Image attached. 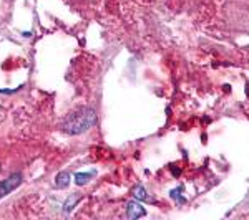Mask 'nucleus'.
<instances>
[{
	"label": "nucleus",
	"instance_id": "f257e3e1",
	"mask_svg": "<svg viewBox=\"0 0 249 220\" xmlns=\"http://www.w3.org/2000/svg\"><path fill=\"white\" fill-rule=\"evenodd\" d=\"M96 125V113L95 110L88 106H82L78 110H75L73 113H70L63 119L62 123V131L67 134L77 136L88 131L90 127H93Z\"/></svg>",
	"mask_w": 249,
	"mask_h": 220
},
{
	"label": "nucleus",
	"instance_id": "f03ea898",
	"mask_svg": "<svg viewBox=\"0 0 249 220\" xmlns=\"http://www.w3.org/2000/svg\"><path fill=\"white\" fill-rule=\"evenodd\" d=\"M22 181H23V175L20 173H15L9 175L7 179H3V181L0 182V199L5 197L7 194H10L12 190L17 189L20 184H22Z\"/></svg>",
	"mask_w": 249,
	"mask_h": 220
},
{
	"label": "nucleus",
	"instance_id": "7ed1b4c3",
	"mask_svg": "<svg viewBox=\"0 0 249 220\" xmlns=\"http://www.w3.org/2000/svg\"><path fill=\"white\" fill-rule=\"evenodd\" d=\"M126 214L130 219H140V217H143V215H146V210H144L140 204L128 202L126 204Z\"/></svg>",
	"mask_w": 249,
	"mask_h": 220
},
{
	"label": "nucleus",
	"instance_id": "20e7f679",
	"mask_svg": "<svg viewBox=\"0 0 249 220\" xmlns=\"http://www.w3.org/2000/svg\"><path fill=\"white\" fill-rule=\"evenodd\" d=\"M80 199H82V197H80L78 194H70V195H68V199L65 201V204H63V207H65L63 210H65L67 214H70V212L73 210L75 207H77V204L80 202Z\"/></svg>",
	"mask_w": 249,
	"mask_h": 220
},
{
	"label": "nucleus",
	"instance_id": "39448f33",
	"mask_svg": "<svg viewBox=\"0 0 249 220\" xmlns=\"http://www.w3.org/2000/svg\"><path fill=\"white\" fill-rule=\"evenodd\" d=\"M68 184H70V174L67 173H60L57 177H55V187L57 189H67Z\"/></svg>",
	"mask_w": 249,
	"mask_h": 220
},
{
	"label": "nucleus",
	"instance_id": "423d86ee",
	"mask_svg": "<svg viewBox=\"0 0 249 220\" xmlns=\"http://www.w3.org/2000/svg\"><path fill=\"white\" fill-rule=\"evenodd\" d=\"M131 194H133V197L136 201H150V197H148V194H146V189H144L143 186H135L133 189H131Z\"/></svg>",
	"mask_w": 249,
	"mask_h": 220
},
{
	"label": "nucleus",
	"instance_id": "0eeeda50",
	"mask_svg": "<svg viewBox=\"0 0 249 220\" xmlns=\"http://www.w3.org/2000/svg\"><path fill=\"white\" fill-rule=\"evenodd\" d=\"M93 175H95V171L93 173H77L75 174V184H77V186H85Z\"/></svg>",
	"mask_w": 249,
	"mask_h": 220
},
{
	"label": "nucleus",
	"instance_id": "6e6552de",
	"mask_svg": "<svg viewBox=\"0 0 249 220\" xmlns=\"http://www.w3.org/2000/svg\"><path fill=\"white\" fill-rule=\"evenodd\" d=\"M179 192H181V189H175V190L170 192V195H171V199H175L178 204H184V202H186V199H184Z\"/></svg>",
	"mask_w": 249,
	"mask_h": 220
}]
</instances>
